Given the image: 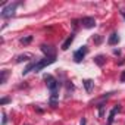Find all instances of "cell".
Instances as JSON below:
<instances>
[{
    "mask_svg": "<svg viewBox=\"0 0 125 125\" xmlns=\"http://www.w3.org/2000/svg\"><path fill=\"white\" fill-rule=\"evenodd\" d=\"M56 60V57H44V59H41V60H38L37 63H35V68H34V72H40L43 68H46V66H49V65H52L53 62Z\"/></svg>",
    "mask_w": 125,
    "mask_h": 125,
    "instance_id": "6da1fadb",
    "label": "cell"
},
{
    "mask_svg": "<svg viewBox=\"0 0 125 125\" xmlns=\"http://www.w3.org/2000/svg\"><path fill=\"white\" fill-rule=\"evenodd\" d=\"M44 81H47V87L52 93H57V87H59V83L52 77V75H46L44 77Z\"/></svg>",
    "mask_w": 125,
    "mask_h": 125,
    "instance_id": "7a4b0ae2",
    "label": "cell"
},
{
    "mask_svg": "<svg viewBox=\"0 0 125 125\" xmlns=\"http://www.w3.org/2000/svg\"><path fill=\"white\" fill-rule=\"evenodd\" d=\"M16 6H18V3H10L8 8H3V10H2V18H10V16H13L15 15V10H16Z\"/></svg>",
    "mask_w": 125,
    "mask_h": 125,
    "instance_id": "3957f363",
    "label": "cell"
},
{
    "mask_svg": "<svg viewBox=\"0 0 125 125\" xmlns=\"http://www.w3.org/2000/svg\"><path fill=\"white\" fill-rule=\"evenodd\" d=\"M87 52H88V49H87V46H83L81 49H78L75 53H74V60L77 62V63H80V62L84 59V56L87 54Z\"/></svg>",
    "mask_w": 125,
    "mask_h": 125,
    "instance_id": "277c9868",
    "label": "cell"
},
{
    "mask_svg": "<svg viewBox=\"0 0 125 125\" xmlns=\"http://www.w3.org/2000/svg\"><path fill=\"white\" fill-rule=\"evenodd\" d=\"M81 24L84 28H93V27H96V19L91 16H85V18H83Z\"/></svg>",
    "mask_w": 125,
    "mask_h": 125,
    "instance_id": "5b68a950",
    "label": "cell"
},
{
    "mask_svg": "<svg viewBox=\"0 0 125 125\" xmlns=\"http://www.w3.org/2000/svg\"><path fill=\"white\" fill-rule=\"evenodd\" d=\"M41 50L46 53V57H56V52L52 46H47V44H43L41 46Z\"/></svg>",
    "mask_w": 125,
    "mask_h": 125,
    "instance_id": "8992f818",
    "label": "cell"
},
{
    "mask_svg": "<svg viewBox=\"0 0 125 125\" xmlns=\"http://www.w3.org/2000/svg\"><path fill=\"white\" fill-rule=\"evenodd\" d=\"M121 110V106L119 104H116L112 110H110V113H109V118H107V124L106 125H112V122H113V118H115V113L116 112H119Z\"/></svg>",
    "mask_w": 125,
    "mask_h": 125,
    "instance_id": "52a82bcc",
    "label": "cell"
},
{
    "mask_svg": "<svg viewBox=\"0 0 125 125\" xmlns=\"http://www.w3.org/2000/svg\"><path fill=\"white\" fill-rule=\"evenodd\" d=\"M72 41H74V34H71V35L65 40V43L62 44V50H68V49H69V46L72 44Z\"/></svg>",
    "mask_w": 125,
    "mask_h": 125,
    "instance_id": "ba28073f",
    "label": "cell"
},
{
    "mask_svg": "<svg viewBox=\"0 0 125 125\" xmlns=\"http://www.w3.org/2000/svg\"><path fill=\"white\" fill-rule=\"evenodd\" d=\"M119 41V37H118V34L116 32H113V34H110V37H109V40H107V43L110 44V46H113V44H116Z\"/></svg>",
    "mask_w": 125,
    "mask_h": 125,
    "instance_id": "9c48e42d",
    "label": "cell"
},
{
    "mask_svg": "<svg viewBox=\"0 0 125 125\" xmlns=\"http://www.w3.org/2000/svg\"><path fill=\"white\" fill-rule=\"evenodd\" d=\"M35 63H37V62H31V63H28V66L22 71V74L24 75H27L28 72H31V71H34V68H35Z\"/></svg>",
    "mask_w": 125,
    "mask_h": 125,
    "instance_id": "30bf717a",
    "label": "cell"
},
{
    "mask_svg": "<svg viewBox=\"0 0 125 125\" xmlns=\"http://www.w3.org/2000/svg\"><path fill=\"white\" fill-rule=\"evenodd\" d=\"M8 71L5 69V71H2V78H0V84H5L6 83V78H8Z\"/></svg>",
    "mask_w": 125,
    "mask_h": 125,
    "instance_id": "8fae6325",
    "label": "cell"
},
{
    "mask_svg": "<svg viewBox=\"0 0 125 125\" xmlns=\"http://www.w3.org/2000/svg\"><path fill=\"white\" fill-rule=\"evenodd\" d=\"M84 85H85V90L90 91L91 87H93V81H91V80H85V81H84Z\"/></svg>",
    "mask_w": 125,
    "mask_h": 125,
    "instance_id": "7c38bea8",
    "label": "cell"
},
{
    "mask_svg": "<svg viewBox=\"0 0 125 125\" xmlns=\"http://www.w3.org/2000/svg\"><path fill=\"white\" fill-rule=\"evenodd\" d=\"M28 57H31L30 54H21V56H18V59H16V62H22V60H28Z\"/></svg>",
    "mask_w": 125,
    "mask_h": 125,
    "instance_id": "4fadbf2b",
    "label": "cell"
},
{
    "mask_svg": "<svg viewBox=\"0 0 125 125\" xmlns=\"http://www.w3.org/2000/svg\"><path fill=\"white\" fill-rule=\"evenodd\" d=\"M94 60H96V63H97L99 66H102V65H103V62H104V60H103V56H97Z\"/></svg>",
    "mask_w": 125,
    "mask_h": 125,
    "instance_id": "5bb4252c",
    "label": "cell"
},
{
    "mask_svg": "<svg viewBox=\"0 0 125 125\" xmlns=\"http://www.w3.org/2000/svg\"><path fill=\"white\" fill-rule=\"evenodd\" d=\"M31 40H32V37H31V35H28L27 38H22V40H21V43H22V44H28Z\"/></svg>",
    "mask_w": 125,
    "mask_h": 125,
    "instance_id": "9a60e30c",
    "label": "cell"
},
{
    "mask_svg": "<svg viewBox=\"0 0 125 125\" xmlns=\"http://www.w3.org/2000/svg\"><path fill=\"white\" fill-rule=\"evenodd\" d=\"M94 41H96V43L99 44V43L102 41V37H100V35H96V37H94Z\"/></svg>",
    "mask_w": 125,
    "mask_h": 125,
    "instance_id": "2e32d148",
    "label": "cell"
},
{
    "mask_svg": "<svg viewBox=\"0 0 125 125\" xmlns=\"http://www.w3.org/2000/svg\"><path fill=\"white\" fill-rule=\"evenodd\" d=\"M119 80H121V83H125V71L121 74V78H119Z\"/></svg>",
    "mask_w": 125,
    "mask_h": 125,
    "instance_id": "e0dca14e",
    "label": "cell"
},
{
    "mask_svg": "<svg viewBox=\"0 0 125 125\" xmlns=\"http://www.w3.org/2000/svg\"><path fill=\"white\" fill-rule=\"evenodd\" d=\"M8 102H9V99H6V97H5V99H2V100H0V104H6Z\"/></svg>",
    "mask_w": 125,
    "mask_h": 125,
    "instance_id": "ac0fdd59",
    "label": "cell"
},
{
    "mask_svg": "<svg viewBox=\"0 0 125 125\" xmlns=\"http://www.w3.org/2000/svg\"><path fill=\"white\" fill-rule=\"evenodd\" d=\"M6 122H8V119H6V115H5V113H3V121H2V124H3V125H5V124H6Z\"/></svg>",
    "mask_w": 125,
    "mask_h": 125,
    "instance_id": "d6986e66",
    "label": "cell"
},
{
    "mask_svg": "<svg viewBox=\"0 0 125 125\" xmlns=\"http://www.w3.org/2000/svg\"><path fill=\"white\" fill-rule=\"evenodd\" d=\"M80 125H85V118H83V119H81V124H80Z\"/></svg>",
    "mask_w": 125,
    "mask_h": 125,
    "instance_id": "ffe728a7",
    "label": "cell"
}]
</instances>
